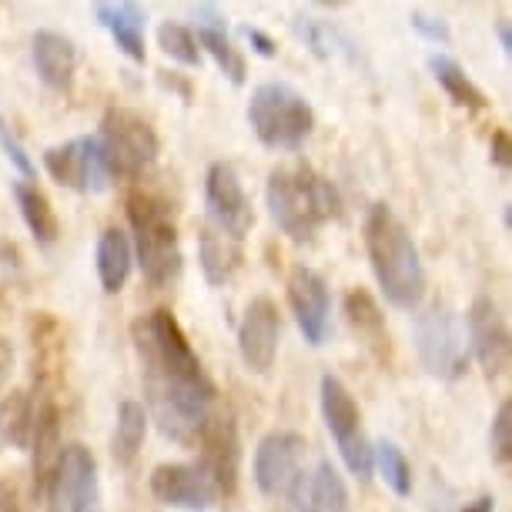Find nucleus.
<instances>
[{"label": "nucleus", "instance_id": "nucleus-1", "mask_svg": "<svg viewBox=\"0 0 512 512\" xmlns=\"http://www.w3.org/2000/svg\"><path fill=\"white\" fill-rule=\"evenodd\" d=\"M131 342L161 436L178 446H198L201 429L218 412V385L208 379L185 328L168 308H154L131 325Z\"/></svg>", "mask_w": 512, "mask_h": 512}, {"label": "nucleus", "instance_id": "nucleus-2", "mask_svg": "<svg viewBox=\"0 0 512 512\" xmlns=\"http://www.w3.org/2000/svg\"><path fill=\"white\" fill-rule=\"evenodd\" d=\"M365 251L385 302L395 308H419L425 298V268L419 248L389 205H372L365 215Z\"/></svg>", "mask_w": 512, "mask_h": 512}, {"label": "nucleus", "instance_id": "nucleus-3", "mask_svg": "<svg viewBox=\"0 0 512 512\" xmlns=\"http://www.w3.org/2000/svg\"><path fill=\"white\" fill-rule=\"evenodd\" d=\"M265 198L275 225L292 241H312L315 231L342 211V198H338L335 185L305 161L275 168L268 175Z\"/></svg>", "mask_w": 512, "mask_h": 512}, {"label": "nucleus", "instance_id": "nucleus-4", "mask_svg": "<svg viewBox=\"0 0 512 512\" xmlns=\"http://www.w3.org/2000/svg\"><path fill=\"white\" fill-rule=\"evenodd\" d=\"M124 208H128L134 251H138L144 282L151 288H171L181 278V268H185L175 208L164 198L151 195V191H131Z\"/></svg>", "mask_w": 512, "mask_h": 512}, {"label": "nucleus", "instance_id": "nucleus-5", "mask_svg": "<svg viewBox=\"0 0 512 512\" xmlns=\"http://www.w3.org/2000/svg\"><path fill=\"white\" fill-rule=\"evenodd\" d=\"M248 124L272 151H298L315 128V111L292 84L265 81L251 91Z\"/></svg>", "mask_w": 512, "mask_h": 512}, {"label": "nucleus", "instance_id": "nucleus-6", "mask_svg": "<svg viewBox=\"0 0 512 512\" xmlns=\"http://www.w3.org/2000/svg\"><path fill=\"white\" fill-rule=\"evenodd\" d=\"M412 342L419 352L422 369L432 379L456 382L469 369V338H466V322L456 308L449 305H429L415 315L412 322Z\"/></svg>", "mask_w": 512, "mask_h": 512}, {"label": "nucleus", "instance_id": "nucleus-7", "mask_svg": "<svg viewBox=\"0 0 512 512\" xmlns=\"http://www.w3.org/2000/svg\"><path fill=\"white\" fill-rule=\"evenodd\" d=\"M94 144H98L101 161L111 178H138L158 158V134L138 111L128 108L104 111Z\"/></svg>", "mask_w": 512, "mask_h": 512}, {"label": "nucleus", "instance_id": "nucleus-8", "mask_svg": "<svg viewBox=\"0 0 512 512\" xmlns=\"http://www.w3.org/2000/svg\"><path fill=\"white\" fill-rule=\"evenodd\" d=\"M322 419L332 432L338 452H342L345 466L352 476L369 479L372 476V446L365 439L362 429V412L355 405L352 392L345 389V382L338 375H322Z\"/></svg>", "mask_w": 512, "mask_h": 512}, {"label": "nucleus", "instance_id": "nucleus-9", "mask_svg": "<svg viewBox=\"0 0 512 512\" xmlns=\"http://www.w3.org/2000/svg\"><path fill=\"white\" fill-rule=\"evenodd\" d=\"M47 512H98V459L81 442L61 446L51 476H47Z\"/></svg>", "mask_w": 512, "mask_h": 512}, {"label": "nucleus", "instance_id": "nucleus-10", "mask_svg": "<svg viewBox=\"0 0 512 512\" xmlns=\"http://www.w3.org/2000/svg\"><path fill=\"white\" fill-rule=\"evenodd\" d=\"M205 205H208V218L211 228L221 231L231 241H245V235L255 225V208L241 188V178L235 171V164L228 161H215L205 175Z\"/></svg>", "mask_w": 512, "mask_h": 512}, {"label": "nucleus", "instance_id": "nucleus-11", "mask_svg": "<svg viewBox=\"0 0 512 512\" xmlns=\"http://www.w3.org/2000/svg\"><path fill=\"white\" fill-rule=\"evenodd\" d=\"M44 168L61 188L81 191V195H98L111 185V175L101 161V151L94 138H74L44 151Z\"/></svg>", "mask_w": 512, "mask_h": 512}, {"label": "nucleus", "instance_id": "nucleus-12", "mask_svg": "<svg viewBox=\"0 0 512 512\" xmlns=\"http://www.w3.org/2000/svg\"><path fill=\"white\" fill-rule=\"evenodd\" d=\"M151 492L164 506L205 512L221 499L211 472L201 462H161L151 472Z\"/></svg>", "mask_w": 512, "mask_h": 512}, {"label": "nucleus", "instance_id": "nucleus-13", "mask_svg": "<svg viewBox=\"0 0 512 512\" xmlns=\"http://www.w3.org/2000/svg\"><path fill=\"white\" fill-rule=\"evenodd\" d=\"M308 442L298 432H268L255 449V482L265 496H288L302 472Z\"/></svg>", "mask_w": 512, "mask_h": 512}, {"label": "nucleus", "instance_id": "nucleus-14", "mask_svg": "<svg viewBox=\"0 0 512 512\" xmlns=\"http://www.w3.org/2000/svg\"><path fill=\"white\" fill-rule=\"evenodd\" d=\"M288 305L298 328H302L308 345H325L328 332H332V295H328L325 278L308 265H295L288 272Z\"/></svg>", "mask_w": 512, "mask_h": 512}, {"label": "nucleus", "instance_id": "nucleus-15", "mask_svg": "<svg viewBox=\"0 0 512 512\" xmlns=\"http://www.w3.org/2000/svg\"><path fill=\"white\" fill-rule=\"evenodd\" d=\"M278 338H282L278 305L265 295L251 298V305L245 308V318H241V325H238L241 362H245L251 372L265 375L278 359Z\"/></svg>", "mask_w": 512, "mask_h": 512}, {"label": "nucleus", "instance_id": "nucleus-16", "mask_svg": "<svg viewBox=\"0 0 512 512\" xmlns=\"http://www.w3.org/2000/svg\"><path fill=\"white\" fill-rule=\"evenodd\" d=\"M466 338L469 349L476 352L479 365L489 379H499L509 369V325L502 318L499 305L492 298H476L466 315Z\"/></svg>", "mask_w": 512, "mask_h": 512}, {"label": "nucleus", "instance_id": "nucleus-17", "mask_svg": "<svg viewBox=\"0 0 512 512\" xmlns=\"http://www.w3.org/2000/svg\"><path fill=\"white\" fill-rule=\"evenodd\" d=\"M201 466L211 472L221 499H231L238 489V469H241V446H238V425L231 415L215 412L208 425L201 429Z\"/></svg>", "mask_w": 512, "mask_h": 512}, {"label": "nucleus", "instance_id": "nucleus-18", "mask_svg": "<svg viewBox=\"0 0 512 512\" xmlns=\"http://www.w3.org/2000/svg\"><path fill=\"white\" fill-rule=\"evenodd\" d=\"M288 512H352L349 486L332 459H318L312 472H298L295 486L288 489Z\"/></svg>", "mask_w": 512, "mask_h": 512}, {"label": "nucleus", "instance_id": "nucleus-19", "mask_svg": "<svg viewBox=\"0 0 512 512\" xmlns=\"http://www.w3.org/2000/svg\"><path fill=\"white\" fill-rule=\"evenodd\" d=\"M191 34H195L198 47H205V51L215 57L221 74H225L235 88H241V84H245L248 67H245V57H241V51L231 44L225 17H221L211 4H201V7H195V31H191Z\"/></svg>", "mask_w": 512, "mask_h": 512}, {"label": "nucleus", "instance_id": "nucleus-20", "mask_svg": "<svg viewBox=\"0 0 512 512\" xmlns=\"http://www.w3.org/2000/svg\"><path fill=\"white\" fill-rule=\"evenodd\" d=\"M37 77L54 91H71L77 71V47L61 31H37L31 41Z\"/></svg>", "mask_w": 512, "mask_h": 512}, {"label": "nucleus", "instance_id": "nucleus-21", "mask_svg": "<svg viewBox=\"0 0 512 512\" xmlns=\"http://www.w3.org/2000/svg\"><path fill=\"white\" fill-rule=\"evenodd\" d=\"M94 17H98V24L114 37V44L134 64H144L148 47H144V11L138 4H98L94 7Z\"/></svg>", "mask_w": 512, "mask_h": 512}, {"label": "nucleus", "instance_id": "nucleus-22", "mask_svg": "<svg viewBox=\"0 0 512 512\" xmlns=\"http://www.w3.org/2000/svg\"><path fill=\"white\" fill-rule=\"evenodd\" d=\"M31 446H34V489L44 492L47 476H51L54 462L61 456V412H57V405L51 399L34 415Z\"/></svg>", "mask_w": 512, "mask_h": 512}, {"label": "nucleus", "instance_id": "nucleus-23", "mask_svg": "<svg viewBox=\"0 0 512 512\" xmlns=\"http://www.w3.org/2000/svg\"><path fill=\"white\" fill-rule=\"evenodd\" d=\"M198 265H201V275H205L208 285H215V288L228 285L231 275H235L241 265L238 241H231L221 235V231L205 225L198 235Z\"/></svg>", "mask_w": 512, "mask_h": 512}, {"label": "nucleus", "instance_id": "nucleus-24", "mask_svg": "<svg viewBox=\"0 0 512 512\" xmlns=\"http://www.w3.org/2000/svg\"><path fill=\"white\" fill-rule=\"evenodd\" d=\"M11 195L17 201V208H21V218L27 231L34 235L37 245L51 248L57 235H61V225H57V215L51 208V201H47V195L37 185H31V181H11Z\"/></svg>", "mask_w": 512, "mask_h": 512}, {"label": "nucleus", "instance_id": "nucleus-25", "mask_svg": "<svg viewBox=\"0 0 512 512\" xmlns=\"http://www.w3.org/2000/svg\"><path fill=\"white\" fill-rule=\"evenodd\" d=\"M131 241L121 228H108L98 238V251H94V262H98V278L101 288L108 295H118L124 282L131 275Z\"/></svg>", "mask_w": 512, "mask_h": 512}, {"label": "nucleus", "instance_id": "nucleus-26", "mask_svg": "<svg viewBox=\"0 0 512 512\" xmlns=\"http://www.w3.org/2000/svg\"><path fill=\"white\" fill-rule=\"evenodd\" d=\"M429 71H432V77H436L439 88L449 94V101L459 104V108L482 111L489 104L486 94H482L476 84H472V77L462 71V64L456 61V57H449V54H429Z\"/></svg>", "mask_w": 512, "mask_h": 512}, {"label": "nucleus", "instance_id": "nucleus-27", "mask_svg": "<svg viewBox=\"0 0 512 512\" xmlns=\"http://www.w3.org/2000/svg\"><path fill=\"white\" fill-rule=\"evenodd\" d=\"M345 315H349V325L365 338L372 352L389 355V332H385V315L382 308L375 305V298L365 292V288H352L345 295Z\"/></svg>", "mask_w": 512, "mask_h": 512}, {"label": "nucleus", "instance_id": "nucleus-28", "mask_svg": "<svg viewBox=\"0 0 512 512\" xmlns=\"http://www.w3.org/2000/svg\"><path fill=\"white\" fill-rule=\"evenodd\" d=\"M148 436V412L141 402L124 399L118 405V425H114V439H111V456L118 466H131L138 459V452Z\"/></svg>", "mask_w": 512, "mask_h": 512}, {"label": "nucleus", "instance_id": "nucleus-29", "mask_svg": "<svg viewBox=\"0 0 512 512\" xmlns=\"http://www.w3.org/2000/svg\"><path fill=\"white\" fill-rule=\"evenodd\" d=\"M34 402L27 392H11L0 402V442L14 449L31 446V432H34Z\"/></svg>", "mask_w": 512, "mask_h": 512}, {"label": "nucleus", "instance_id": "nucleus-30", "mask_svg": "<svg viewBox=\"0 0 512 512\" xmlns=\"http://www.w3.org/2000/svg\"><path fill=\"white\" fill-rule=\"evenodd\" d=\"M372 462H379L382 479L389 482V489L395 496H409L412 492V466L405 459V452L395 446L392 439H382L379 446L372 449Z\"/></svg>", "mask_w": 512, "mask_h": 512}, {"label": "nucleus", "instance_id": "nucleus-31", "mask_svg": "<svg viewBox=\"0 0 512 512\" xmlns=\"http://www.w3.org/2000/svg\"><path fill=\"white\" fill-rule=\"evenodd\" d=\"M158 44L161 51L171 57V61L185 64V67H201V47L191 34V27L175 24V21H164L158 27Z\"/></svg>", "mask_w": 512, "mask_h": 512}, {"label": "nucleus", "instance_id": "nucleus-32", "mask_svg": "<svg viewBox=\"0 0 512 512\" xmlns=\"http://www.w3.org/2000/svg\"><path fill=\"white\" fill-rule=\"evenodd\" d=\"M489 456L496 466H506L512 459V405L502 402L496 419H492V429H489Z\"/></svg>", "mask_w": 512, "mask_h": 512}, {"label": "nucleus", "instance_id": "nucleus-33", "mask_svg": "<svg viewBox=\"0 0 512 512\" xmlns=\"http://www.w3.org/2000/svg\"><path fill=\"white\" fill-rule=\"evenodd\" d=\"M295 31H298V37H302V41L312 47V54L315 57H328L335 51V31L328 24H322V21H315V17H308V14H298L295 17Z\"/></svg>", "mask_w": 512, "mask_h": 512}, {"label": "nucleus", "instance_id": "nucleus-34", "mask_svg": "<svg viewBox=\"0 0 512 512\" xmlns=\"http://www.w3.org/2000/svg\"><path fill=\"white\" fill-rule=\"evenodd\" d=\"M0 148H4L7 161H11L14 168L24 175V181H31V178L37 175V168H34L31 154H27V148L21 144V138H17V131H14L11 124H7L4 118H0Z\"/></svg>", "mask_w": 512, "mask_h": 512}, {"label": "nucleus", "instance_id": "nucleus-35", "mask_svg": "<svg viewBox=\"0 0 512 512\" xmlns=\"http://www.w3.org/2000/svg\"><path fill=\"white\" fill-rule=\"evenodd\" d=\"M409 24L425 37V41H432V44H449V41H452V31H449V24L442 21V17L412 11V14H409Z\"/></svg>", "mask_w": 512, "mask_h": 512}, {"label": "nucleus", "instance_id": "nucleus-36", "mask_svg": "<svg viewBox=\"0 0 512 512\" xmlns=\"http://www.w3.org/2000/svg\"><path fill=\"white\" fill-rule=\"evenodd\" d=\"M241 37L255 47V54H262V57H278V44L268 37L265 31H258V27H251V24H245L241 27Z\"/></svg>", "mask_w": 512, "mask_h": 512}, {"label": "nucleus", "instance_id": "nucleus-37", "mask_svg": "<svg viewBox=\"0 0 512 512\" xmlns=\"http://www.w3.org/2000/svg\"><path fill=\"white\" fill-rule=\"evenodd\" d=\"M489 158H492V164H496V168H509V161H512V144H509V134H506V131H492Z\"/></svg>", "mask_w": 512, "mask_h": 512}, {"label": "nucleus", "instance_id": "nucleus-38", "mask_svg": "<svg viewBox=\"0 0 512 512\" xmlns=\"http://www.w3.org/2000/svg\"><path fill=\"white\" fill-rule=\"evenodd\" d=\"M11 369H14V349H11V342H7V335L0 332V389L11 379Z\"/></svg>", "mask_w": 512, "mask_h": 512}, {"label": "nucleus", "instance_id": "nucleus-39", "mask_svg": "<svg viewBox=\"0 0 512 512\" xmlns=\"http://www.w3.org/2000/svg\"><path fill=\"white\" fill-rule=\"evenodd\" d=\"M462 512H496V499H492V496H479V499H472Z\"/></svg>", "mask_w": 512, "mask_h": 512}, {"label": "nucleus", "instance_id": "nucleus-40", "mask_svg": "<svg viewBox=\"0 0 512 512\" xmlns=\"http://www.w3.org/2000/svg\"><path fill=\"white\" fill-rule=\"evenodd\" d=\"M496 34H499V47H502V51H512V37H509V21H506V17H499V21H496Z\"/></svg>", "mask_w": 512, "mask_h": 512}, {"label": "nucleus", "instance_id": "nucleus-41", "mask_svg": "<svg viewBox=\"0 0 512 512\" xmlns=\"http://www.w3.org/2000/svg\"><path fill=\"white\" fill-rule=\"evenodd\" d=\"M0 512H24V509L17 506L14 496H0Z\"/></svg>", "mask_w": 512, "mask_h": 512}]
</instances>
